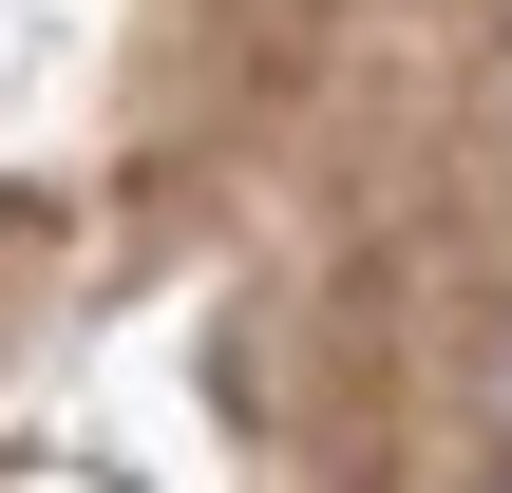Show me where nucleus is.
Listing matches in <instances>:
<instances>
[{"label": "nucleus", "mask_w": 512, "mask_h": 493, "mask_svg": "<svg viewBox=\"0 0 512 493\" xmlns=\"http://www.w3.org/2000/svg\"><path fill=\"white\" fill-rule=\"evenodd\" d=\"M494 493H512V475H494Z\"/></svg>", "instance_id": "obj_1"}]
</instances>
